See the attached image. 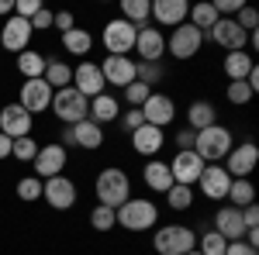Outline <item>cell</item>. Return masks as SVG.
<instances>
[{"mask_svg": "<svg viewBox=\"0 0 259 255\" xmlns=\"http://www.w3.org/2000/svg\"><path fill=\"white\" fill-rule=\"evenodd\" d=\"M114 221H118V228L139 235V231L156 228V221H159V207H156L152 200H145V196H128L118 211H114Z\"/></svg>", "mask_w": 259, "mask_h": 255, "instance_id": "1", "label": "cell"}, {"mask_svg": "<svg viewBox=\"0 0 259 255\" xmlns=\"http://www.w3.org/2000/svg\"><path fill=\"white\" fill-rule=\"evenodd\" d=\"M94 190H97V203H100V207L118 211L121 203L132 196V179H128L124 169L111 166V169H100V176L94 179Z\"/></svg>", "mask_w": 259, "mask_h": 255, "instance_id": "2", "label": "cell"}, {"mask_svg": "<svg viewBox=\"0 0 259 255\" xmlns=\"http://www.w3.org/2000/svg\"><path fill=\"white\" fill-rule=\"evenodd\" d=\"M232 145H235V138H232V131H228L225 124H211V128L197 131V138H194V152L200 156L204 166L221 162V159L232 152Z\"/></svg>", "mask_w": 259, "mask_h": 255, "instance_id": "3", "label": "cell"}, {"mask_svg": "<svg viewBox=\"0 0 259 255\" xmlns=\"http://www.w3.org/2000/svg\"><path fill=\"white\" fill-rule=\"evenodd\" d=\"M152 248H156V255H187L197 248V231L187 224H162V228H156Z\"/></svg>", "mask_w": 259, "mask_h": 255, "instance_id": "4", "label": "cell"}, {"mask_svg": "<svg viewBox=\"0 0 259 255\" xmlns=\"http://www.w3.org/2000/svg\"><path fill=\"white\" fill-rule=\"evenodd\" d=\"M56 118L66 124V128H73V124H80L87 121V111H90V100L83 97L80 90H73V86H62L52 93V107H49Z\"/></svg>", "mask_w": 259, "mask_h": 255, "instance_id": "5", "label": "cell"}, {"mask_svg": "<svg viewBox=\"0 0 259 255\" xmlns=\"http://www.w3.org/2000/svg\"><path fill=\"white\" fill-rule=\"evenodd\" d=\"M135 35H139L135 24H128L124 18H114L104 24L100 45L107 48V56H128V52H135Z\"/></svg>", "mask_w": 259, "mask_h": 255, "instance_id": "6", "label": "cell"}, {"mask_svg": "<svg viewBox=\"0 0 259 255\" xmlns=\"http://www.w3.org/2000/svg\"><path fill=\"white\" fill-rule=\"evenodd\" d=\"M256 166H259V145L256 141H239V145H232V152L225 156V173L232 179H249Z\"/></svg>", "mask_w": 259, "mask_h": 255, "instance_id": "7", "label": "cell"}, {"mask_svg": "<svg viewBox=\"0 0 259 255\" xmlns=\"http://www.w3.org/2000/svg\"><path fill=\"white\" fill-rule=\"evenodd\" d=\"M41 196L52 211H69V207H76L80 190L69 176H52V179H41Z\"/></svg>", "mask_w": 259, "mask_h": 255, "instance_id": "8", "label": "cell"}, {"mask_svg": "<svg viewBox=\"0 0 259 255\" xmlns=\"http://www.w3.org/2000/svg\"><path fill=\"white\" fill-rule=\"evenodd\" d=\"M52 93H56V90H52L41 76L38 79H24V83H21V93H18V104L35 118V114H45V111L52 107Z\"/></svg>", "mask_w": 259, "mask_h": 255, "instance_id": "9", "label": "cell"}, {"mask_svg": "<svg viewBox=\"0 0 259 255\" xmlns=\"http://www.w3.org/2000/svg\"><path fill=\"white\" fill-rule=\"evenodd\" d=\"M200 45H204V35H200L190 21H183L180 28H173V35L166 38V52L177 56V59H194L200 52Z\"/></svg>", "mask_w": 259, "mask_h": 255, "instance_id": "10", "label": "cell"}, {"mask_svg": "<svg viewBox=\"0 0 259 255\" xmlns=\"http://www.w3.org/2000/svg\"><path fill=\"white\" fill-rule=\"evenodd\" d=\"M204 41H214V45H221V48H225V52H245L249 35H245L239 24H235V18H218V24L204 35Z\"/></svg>", "mask_w": 259, "mask_h": 255, "instance_id": "11", "label": "cell"}, {"mask_svg": "<svg viewBox=\"0 0 259 255\" xmlns=\"http://www.w3.org/2000/svg\"><path fill=\"white\" fill-rule=\"evenodd\" d=\"M59 145L62 148L80 145V148H87V152H97L100 145H104V128L87 118V121H80V124H73V128H62V141Z\"/></svg>", "mask_w": 259, "mask_h": 255, "instance_id": "12", "label": "cell"}, {"mask_svg": "<svg viewBox=\"0 0 259 255\" xmlns=\"http://www.w3.org/2000/svg\"><path fill=\"white\" fill-rule=\"evenodd\" d=\"M31 35H35V31H31V21L11 14V18L4 21V28H0V48H7V52L21 56V52H28Z\"/></svg>", "mask_w": 259, "mask_h": 255, "instance_id": "13", "label": "cell"}, {"mask_svg": "<svg viewBox=\"0 0 259 255\" xmlns=\"http://www.w3.org/2000/svg\"><path fill=\"white\" fill-rule=\"evenodd\" d=\"M31 124H35V118H31L21 104H7V107H0V135H7L11 141L28 138V135H31Z\"/></svg>", "mask_w": 259, "mask_h": 255, "instance_id": "14", "label": "cell"}, {"mask_svg": "<svg viewBox=\"0 0 259 255\" xmlns=\"http://www.w3.org/2000/svg\"><path fill=\"white\" fill-rule=\"evenodd\" d=\"M73 90H80L87 100L107 93V83H104V76H100V66H97V62L83 59L80 66L73 69Z\"/></svg>", "mask_w": 259, "mask_h": 255, "instance_id": "15", "label": "cell"}, {"mask_svg": "<svg viewBox=\"0 0 259 255\" xmlns=\"http://www.w3.org/2000/svg\"><path fill=\"white\" fill-rule=\"evenodd\" d=\"M31 166H35V176H38V179L62 176V169H66V148H62L59 141H52V145H38V156L31 159Z\"/></svg>", "mask_w": 259, "mask_h": 255, "instance_id": "16", "label": "cell"}, {"mask_svg": "<svg viewBox=\"0 0 259 255\" xmlns=\"http://www.w3.org/2000/svg\"><path fill=\"white\" fill-rule=\"evenodd\" d=\"M97 66H100V76H104L107 86L124 90L128 83H135V59H128V56H107V59L97 62Z\"/></svg>", "mask_w": 259, "mask_h": 255, "instance_id": "17", "label": "cell"}, {"mask_svg": "<svg viewBox=\"0 0 259 255\" xmlns=\"http://www.w3.org/2000/svg\"><path fill=\"white\" fill-rule=\"evenodd\" d=\"M142 118H145V124H152V128H166L169 121L177 118V104H173V97H166V93H149V100L139 107Z\"/></svg>", "mask_w": 259, "mask_h": 255, "instance_id": "18", "label": "cell"}, {"mask_svg": "<svg viewBox=\"0 0 259 255\" xmlns=\"http://www.w3.org/2000/svg\"><path fill=\"white\" fill-rule=\"evenodd\" d=\"M187 14H190L187 0H152V7H149V21L156 18V24H162V28H180Z\"/></svg>", "mask_w": 259, "mask_h": 255, "instance_id": "19", "label": "cell"}, {"mask_svg": "<svg viewBox=\"0 0 259 255\" xmlns=\"http://www.w3.org/2000/svg\"><path fill=\"white\" fill-rule=\"evenodd\" d=\"M169 173H173V183H183V186H194L204 173V162H200L197 152H177L169 159Z\"/></svg>", "mask_w": 259, "mask_h": 255, "instance_id": "20", "label": "cell"}, {"mask_svg": "<svg viewBox=\"0 0 259 255\" xmlns=\"http://www.w3.org/2000/svg\"><path fill=\"white\" fill-rule=\"evenodd\" d=\"M135 52H139V62H159L162 52H166V38H162L159 28H152V24L139 28V35H135Z\"/></svg>", "mask_w": 259, "mask_h": 255, "instance_id": "21", "label": "cell"}, {"mask_svg": "<svg viewBox=\"0 0 259 255\" xmlns=\"http://www.w3.org/2000/svg\"><path fill=\"white\" fill-rule=\"evenodd\" d=\"M197 186L207 200H225L228 196V186H232V176L225 173V166H204Z\"/></svg>", "mask_w": 259, "mask_h": 255, "instance_id": "22", "label": "cell"}, {"mask_svg": "<svg viewBox=\"0 0 259 255\" xmlns=\"http://www.w3.org/2000/svg\"><path fill=\"white\" fill-rule=\"evenodd\" d=\"M214 231H218L225 241H239V238H245V224H242V211L239 207H232V203L218 207V214H214Z\"/></svg>", "mask_w": 259, "mask_h": 255, "instance_id": "23", "label": "cell"}, {"mask_svg": "<svg viewBox=\"0 0 259 255\" xmlns=\"http://www.w3.org/2000/svg\"><path fill=\"white\" fill-rule=\"evenodd\" d=\"M132 145H135V152L145 159H159L162 145H166V135H162V128H152V124H142L139 131H132Z\"/></svg>", "mask_w": 259, "mask_h": 255, "instance_id": "24", "label": "cell"}, {"mask_svg": "<svg viewBox=\"0 0 259 255\" xmlns=\"http://www.w3.org/2000/svg\"><path fill=\"white\" fill-rule=\"evenodd\" d=\"M142 179H145V186H149L152 193H166V190L173 186L169 162H162V159H149V162L142 166Z\"/></svg>", "mask_w": 259, "mask_h": 255, "instance_id": "25", "label": "cell"}, {"mask_svg": "<svg viewBox=\"0 0 259 255\" xmlns=\"http://www.w3.org/2000/svg\"><path fill=\"white\" fill-rule=\"evenodd\" d=\"M87 118L94 121V124H111V121L121 118V100L114 97V93H100V97L90 100V111H87Z\"/></svg>", "mask_w": 259, "mask_h": 255, "instance_id": "26", "label": "cell"}, {"mask_svg": "<svg viewBox=\"0 0 259 255\" xmlns=\"http://www.w3.org/2000/svg\"><path fill=\"white\" fill-rule=\"evenodd\" d=\"M187 121H190V131H204V128L218 124V107L211 100H194L187 107Z\"/></svg>", "mask_w": 259, "mask_h": 255, "instance_id": "27", "label": "cell"}, {"mask_svg": "<svg viewBox=\"0 0 259 255\" xmlns=\"http://www.w3.org/2000/svg\"><path fill=\"white\" fill-rule=\"evenodd\" d=\"M252 56L249 52H228L225 56V62H221V69H225V76H228V83H245V76L252 73Z\"/></svg>", "mask_w": 259, "mask_h": 255, "instance_id": "28", "label": "cell"}, {"mask_svg": "<svg viewBox=\"0 0 259 255\" xmlns=\"http://www.w3.org/2000/svg\"><path fill=\"white\" fill-rule=\"evenodd\" d=\"M187 21L197 28L200 35H207V31L218 24V11H214V4H211V0H200V4H190V14H187Z\"/></svg>", "mask_w": 259, "mask_h": 255, "instance_id": "29", "label": "cell"}, {"mask_svg": "<svg viewBox=\"0 0 259 255\" xmlns=\"http://www.w3.org/2000/svg\"><path fill=\"white\" fill-rule=\"evenodd\" d=\"M41 79L52 86V90H62V86H73V66L62 59H49L45 62V73H41Z\"/></svg>", "mask_w": 259, "mask_h": 255, "instance_id": "30", "label": "cell"}, {"mask_svg": "<svg viewBox=\"0 0 259 255\" xmlns=\"http://www.w3.org/2000/svg\"><path fill=\"white\" fill-rule=\"evenodd\" d=\"M45 62H49V56H45V52L28 48V52H21V56H18V73L24 79H38L41 73H45Z\"/></svg>", "mask_w": 259, "mask_h": 255, "instance_id": "31", "label": "cell"}, {"mask_svg": "<svg viewBox=\"0 0 259 255\" xmlns=\"http://www.w3.org/2000/svg\"><path fill=\"white\" fill-rule=\"evenodd\" d=\"M62 48H66L69 56H87V52L94 48V35H90L87 28H73V31L62 35Z\"/></svg>", "mask_w": 259, "mask_h": 255, "instance_id": "32", "label": "cell"}, {"mask_svg": "<svg viewBox=\"0 0 259 255\" xmlns=\"http://www.w3.org/2000/svg\"><path fill=\"white\" fill-rule=\"evenodd\" d=\"M232 207H249V203H256V186H252V179H232V186H228V196H225Z\"/></svg>", "mask_w": 259, "mask_h": 255, "instance_id": "33", "label": "cell"}, {"mask_svg": "<svg viewBox=\"0 0 259 255\" xmlns=\"http://www.w3.org/2000/svg\"><path fill=\"white\" fill-rule=\"evenodd\" d=\"M149 7H152V0H121V18L128 24H135V28H145L149 24Z\"/></svg>", "mask_w": 259, "mask_h": 255, "instance_id": "34", "label": "cell"}, {"mask_svg": "<svg viewBox=\"0 0 259 255\" xmlns=\"http://www.w3.org/2000/svg\"><path fill=\"white\" fill-rule=\"evenodd\" d=\"M166 203H169L173 211H190V203H194V186L173 183V186L166 190Z\"/></svg>", "mask_w": 259, "mask_h": 255, "instance_id": "35", "label": "cell"}, {"mask_svg": "<svg viewBox=\"0 0 259 255\" xmlns=\"http://www.w3.org/2000/svg\"><path fill=\"white\" fill-rule=\"evenodd\" d=\"M162 76H166V69H162L159 62H135V79H139V83H145L149 90H152Z\"/></svg>", "mask_w": 259, "mask_h": 255, "instance_id": "36", "label": "cell"}, {"mask_svg": "<svg viewBox=\"0 0 259 255\" xmlns=\"http://www.w3.org/2000/svg\"><path fill=\"white\" fill-rule=\"evenodd\" d=\"M225 245H228V241H225L214 228H211V231H204V235L197 238V252L200 255H225Z\"/></svg>", "mask_w": 259, "mask_h": 255, "instance_id": "37", "label": "cell"}, {"mask_svg": "<svg viewBox=\"0 0 259 255\" xmlns=\"http://www.w3.org/2000/svg\"><path fill=\"white\" fill-rule=\"evenodd\" d=\"M90 228H94V231H100V235H104V231H111V228H118V221H114V211H111V207H94V211H90Z\"/></svg>", "mask_w": 259, "mask_h": 255, "instance_id": "38", "label": "cell"}, {"mask_svg": "<svg viewBox=\"0 0 259 255\" xmlns=\"http://www.w3.org/2000/svg\"><path fill=\"white\" fill-rule=\"evenodd\" d=\"M11 156L18 159V162H31V159L38 156V141H35V138H18V141L11 145Z\"/></svg>", "mask_w": 259, "mask_h": 255, "instance_id": "39", "label": "cell"}, {"mask_svg": "<svg viewBox=\"0 0 259 255\" xmlns=\"http://www.w3.org/2000/svg\"><path fill=\"white\" fill-rule=\"evenodd\" d=\"M18 196L24 203H31V200H41V179L38 176H24L18 179Z\"/></svg>", "mask_w": 259, "mask_h": 255, "instance_id": "40", "label": "cell"}, {"mask_svg": "<svg viewBox=\"0 0 259 255\" xmlns=\"http://www.w3.org/2000/svg\"><path fill=\"white\" fill-rule=\"evenodd\" d=\"M149 93H152V90H149V86H145V83H139V79H135V83H128V86H124V100H128V107H135V111H139L142 104H145V100H149Z\"/></svg>", "mask_w": 259, "mask_h": 255, "instance_id": "41", "label": "cell"}, {"mask_svg": "<svg viewBox=\"0 0 259 255\" xmlns=\"http://www.w3.org/2000/svg\"><path fill=\"white\" fill-rule=\"evenodd\" d=\"M235 24H239V28L245 31V35H252V31H256V24H259V11L245 4V7H242L239 14H235Z\"/></svg>", "mask_w": 259, "mask_h": 255, "instance_id": "42", "label": "cell"}, {"mask_svg": "<svg viewBox=\"0 0 259 255\" xmlns=\"http://www.w3.org/2000/svg\"><path fill=\"white\" fill-rule=\"evenodd\" d=\"M225 97H228V104H235V107H242V104H249V100H252V90H249L245 83H228Z\"/></svg>", "mask_w": 259, "mask_h": 255, "instance_id": "43", "label": "cell"}, {"mask_svg": "<svg viewBox=\"0 0 259 255\" xmlns=\"http://www.w3.org/2000/svg\"><path fill=\"white\" fill-rule=\"evenodd\" d=\"M121 128H124V131H128V135H132V131H139L142 124H145V118H142V111H135V107H128V111H124V114H121Z\"/></svg>", "mask_w": 259, "mask_h": 255, "instance_id": "44", "label": "cell"}, {"mask_svg": "<svg viewBox=\"0 0 259 255\" xmlns=\"http://www.w3.org/2000/svg\"><path fill=\"white\" fill-rule=\"evenodd\" d=\"M41 11V0H14V14L24 21H31Z\"/></svg>", "mask_w": 259, "mask_h": 255, "instance_id": "45", "label": "cell"}, {"mask_svg": "<svg viewBox=\"0 0 259 255\" xmlns=\"http://www.w3.org/2000/svg\"><path fill=\"white\" fill-rule=\"evenodd\" d=\"M225 255H259V248H252L245 238H239V241H228L225 245Z\"/></svg>", "mask_w": 259, "mask_h": 255, "instance_id": "46", "label": "cell"}, {"mask_svg": "<svg viewBox=\"0 0 259 255\" xmlns=\"http://www.w3.org/2000/svg\"><path fill=\"white\" fill-rule=\"evenodd\" d=\"M194 138H197V131H190V128H183L173 141H177V152H194Z\"/></svg>", "mask_w": 259, "mask_h": 255, "instance_id": "47", "label": "cell"}, {"mask_svg": "<svg viewBox=\"0 0 259 255\" xmlns=\"http://www.w3.org/2000/svg\"><path fill=\"white\" fill-rule=\"evenodd\" d=\"M52 18H56V14H52L49 7H41L38 14L31 18V31H45V28H52Z\"/></svg>", "mask_w": 259, "mask_h": 255, "instance_id": "48", "label": "cell"}, {"mask_svg": "<svg viewBox=\"0 0 259 255\" xmlns=\"http://www.w3.org/2000/svg\"><path fill=\"white\" fill-rule=\"evenodd\" d=\"M52 28H59L62 35H66V31H73V28H76V18H73L69 11H59V14L52 18Z\"/></svg>", "mask_w": 259, "mask_h": 255, "instance_id": "49", "label": "cell"}, {"mask_svg": "<svg viewBox=\"0 0 259 255\" xmlns=\"http://www.w3.org/2000/svg\"><path fill=\"white\" fill-rule=\"evenodd\" d=\"M242 224H245V231H249V228H259V207L256 203L242 207Z\"/></svg>", "mask_w": 259, "mask_h": 255, "instance_id": "50", "label": "cell"}, {"mask_svg": "<svg viewBox=\"0 0 259 255\" xmlns=\"http://www.w3.org/2000/svg\"><path fill=\"white\" fill-rule=\"evenodd\" d=\"M11 145H14L11 138H7V135H0V159H11Z\"/></svg>", "mask_w": 259, "mask_h": 255, "instance_id": "51", "label": "cell"}, {"mask_svg": "<svg viewBox=\"0 0 259 255\" xmlns=\"http://www.w3.org/2000/svg\"><path fill=\"white\" fill-rule=\"evenodd\" d=\"M14 14V0H0V18H11Z\"/></svg>", "mask_w": 259, "mask_h": 255, "instance_id": "52", "label": "cell"}, {"mask_svg": "<svg viewBox=\"0 0 259 255\" xmlns=\"http://www.w3.org/2000/svg\"><path fill=\"white\" fill-rule=\"evenodd\" d=\"M187 255H200V252H197V248H194V252H187Z\"/></svg>", "mask_w": 259, "mask_h": 255, "instance_id": "53", "label": "cell"}, {"mask_svg": "<svg viewBox=\"0 0 259 255\" xmlns=\"http://www.w3.org/2000/svg\"><path fill=\"white\" fill-rule=\"evenodd\" d=\"M0 107H4V104H0Z\"/></svg>", "mask_w": 259, "mask_h": 255, "instance_id": "54", "label": "cell"}]
</instances>
